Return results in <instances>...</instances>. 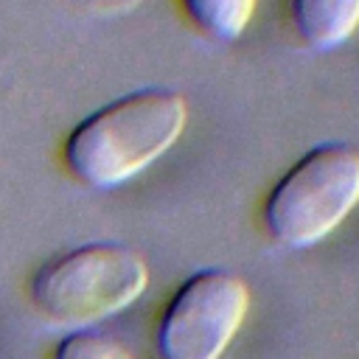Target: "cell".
I'll list each match as a JSON object with an SVG mask.
<instances>
[{"label":"cell","mask_w":359,"mask_h":359,"mask_svg":"<svg viewBox=\"0 0 359 359\" xmlns=\"http://www.w3.org/2000/svg\"><path fill=\"white\" fill-rule=\"evenodd\" d=\"M185 123L188 101L177 90H132L67 132L62 163L90 188H118L154 165L182 137Z\"/></svg>","instance_id":"cell-1"},{"label":"cell","mask_w":359,"mask_h":359,"mask_svg":"<svg viewBox=\"0 0 359 359\" xmlns=\"http://www.w3.org/2000/svg\"><path fill=\"white\" fill-rule=\"evenodd\" d=\"M146 286L149 264L135 247L90 241L42 261L28 280V297L42 317L76 331L129 309Z\"/></svg>","instance_id":"cell-2"},{"label":"cell","mask_w":359,"mask_h":359,"mask_svg":"<svg viewBox=\"0 0 359 359\" xmlns=\"http://www.w3.org/2000/svg\"><path fill=\"white\" fill-rule=\"evenodd\" d=\"M359 208V149L342 140L317 143L269 188L261 205L266 236L289 250L328 238Z\"/></svg>","instance_id":"cell-3"},{"label":"cell","mask_w":359,"mask_h":359,"mask_svg":"<svg viewBox=\"0 0 359 359\" xmlns=\"http://www.w3.org/2000/svg\"><path fill=\"white\" fill-rule=\"evenodd\" d=\"M250 311V286L224 266L185 278L165 303L154 345L160 359H219Z\"/></svg>","instance_id":"cell-4"},{"label":"cell","mask_w":359,"mask_h":359,"mask_svg":"<svg viewBox=\"0 0 359 359\" xmlns=\"http://www.w3.org/2000/svg\"><path fill=\"white\" fill-rule=\"evenodd\" d=\"M297 36L314 50H334L359 31V0H289Z\"/></svg>","instance_id":"cell-5"},{"label":"cell","mask_w":359,"mask_h":359,"mask_svg":"<svg viewBox=\"0 0 359 359\" xmlns=\"http://www.w3.org/2000/svg\"><path fill=\"white\" fill-rule=\"evenodd\" d=\"M185 17L210 39H238L258 8V0H180Z\"/></svg>","instance_id":"cell-6"},{"label":"cell","mask_w":359,"mask_h":359,"mask_svg":"<svg viewBox=\"0 0 359 359\" xmlns=\"http://www.w3.org/2000/svg\"><path fill=\"white\" fill-rule=\"evenodd\" d=\"M53 359H132V353L112 337L90 328H76L56 342Z\"/></svg>","instance_id":"cell-7"}]
</instances>
